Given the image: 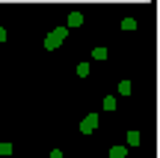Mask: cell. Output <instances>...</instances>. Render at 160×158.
Masks as SVG:
<instances>
[{
	"label": "cell",
	"mask_w": 160,
	"mask_h": 158,
	"mask_svg": "<svg viewBox=\"0 0 160 158\" xmlns=\"http://www.w3.org/2000/svg\"><path fill=\"white\" fill-rule=\"evenodd\" d=\"M65 36H68V30H65V27H57V30H51V33L45 36V48H48V51L59 48V45L65 42Z\"/></svg>",
	"instance_id": "obj_1"
},
{
	"label": "cell",
	"mask_w": 160,
	"mask_h": 158,
	"mask_svg": "<svg viewBox=\"0 0 160 158\" xmlns=\"http://www.w3.org/2000/svg\"><path fill=\"white\" fill-rule=\"evenodd\" d=\"M95 128H98V113H89V117L80 123V131H83V134H92Z\"/></svg>",
	"instance_id": "obj_2"
},
{
	"label": "cell",
	"mask_w": 160,
	"mask_h": 158,
	"mask_svg": "<svg viewBox=\"0 0 160 158\" xmlns=\"http://www.w3.org/2000/svg\"><path fill=\"white\" fill-rule=\"evenodd\" d=\"M83 24V15L80 12H68V27H80Z\"/></svg>",
	"instance_id": "obj_3"
},
{
	"label": "cell",
	"mask_w": 160,
	"mask_h": 158,
	"mask_svg": "<svg viewBox=\"0 0 160 158\" xmlns=\"http://www.w3.org/2000/svg\"><path fill=\"white\" fill-rule=\"evenodd\" d=\"M128 155V146H113L110 149V158H125Z\"/></svg>",
	"instance_id": "obj_4"
},
{
	"label": "cell",
	"mask_w": 160,
	"mask_h": 158,
	"mask_svg": "<svg viewBox=\"0 0 160 158\" xmlns=\"http://www.w3.org/2000/svg\"><path fill=\"white\" fill-rule=\"evenodd\" d=\"M92 60H107V48H95L92 51Z\"/></svg>",
	"instance_id": "obj_5"
},
{
	"label": "cell",
	"mask_w": 160,
	"mask_h": 158,
	"mask_svg": "<svg viewBox=\"0 0 160 158\" xmlns=\"http://www.w3.org/2000/svg\"><path fill=\"white\" fill-rule=\"evenodd\" d=\"M104 111H116V95H107L104 99Z\"/></svg>",
	"instance_id": "obj_6"
},
{
	"label": "cell",
	"mask_w": 160,
	"mask_h": 158,
	"mask_svg": "<svg viewBox=\"0 0 160 158\" xmlns=\"http://www.w3.org/2000/svg\"><path fill=\"white\" fill-rule=\"evenodd\" d=\"M128 143L137 146V143H139V131H128Z\"/></svg>",
	"instance_id": "obj_7"
},
{
	"label": "cell",
	"mask_w": 160,
	"mask_h": 158,
	"mask_svg": "<svg viewBox=\"0 0 160 158\" xmlns=\"http://www.w3.org/2000/svg\"><path fill=\"white\" fill-rule=\"evenodd\" d=\"M119 93H122V95H131V81H122V84H119Z\"/></svg>",
	"instance_id": "obj_8"
},
{
	"label": "cell",
	"mask_w": 160,
	"mask_h": 158,
	"mask_svg": "<svg viewBox=\"0 0 160 158\" xmlns=\"http://www.w3.org/2000/svg\"><path fill=\"white\" fill-rule=\"evenodd\" d=\"M77 75H80V78L89 75V63H77Z\"/></svg>",
	"instance_id": "obj_9"
},
{
	"label": "cell",
	"mask_w": 160,
	"mask_h": 158,
	"mask_svg": "<svg viewBox=\"0 0 160 158\" xmlns=\"http://www.w3.org/2000/svg\"><path fill=\"white\" fill-rule=\"evenodd\" d=\"M137 27V21H133V18H125V21H122V30H133Z\"/></svg>",
	"instance_id": "obj_10"
},
{
	"label": "cell",
	"mask_w": 160,
	"mask_h": 158,
	"mask_svg": "<svg viewBox=\"0 0 160 158\" xmlns=\"http://www.w3.org/2000/svg\"><path fill=\"white\" fill-rule=\"evenodd\" d=\"M0 155H12V143H0Z\"/></svg>",
	"instance_id": "obj_11"
},
{
	"label": "cell",
	"mask_w": 160,
	"mask_h": 158,
	"mask_svg": "<svg viewBox=\"0 0 160 158\" xmlns=\"http://www.w3.org/2000/svg\"><path fill=\"white\" fill-rule=\"evenodd\" d=\"M51 158H62V152H59V149H53V152H51Z\"/></svg>",
	"instance_id": "obj_12"
},
{
	"label": "cell",
	"mask_w": 160,
	"mask_h": 158,
	"mask_svg": "<svg viewBox=\"0 0 160 158\" xmlns=\"http://www.w3.org/2000/svg\"><path fill=\"white\" fill-rule=\"evenodd\" d=\"M0 42H6V30L3 27H0Z\"/></svg>",
	"instance_id": "obj_13"
}]
</instances>
